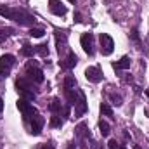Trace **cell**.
I'll return each mask as SVG.
<instances>
[{
    "label": "cell",
    "instance_id": "d6a6232c",
    "mask_svg": "<svg viewBox=\"0 0 149 149\" xmlns=\"http://www.w3.org/2000/svg\"><path fill=\"white\" fill-rule=\"evenodd\" d=\"M146 95H148V97H149V88H148V90H146Z\"/></svg>",
    "mask_w": 149,
    "mask_h": 149
},
{
    "label": "cell",
    "instance_id": "d4e9b609",
    "mask_svg": "<svg viewBox=\"0 0 149 149\" xmlns=\"http://www.w3.org/2000/svg\"><path fill=\"white\" fill-rule=\"evenodd\" d=\"M101 113L102 114H106V116H109V118H113V109L109 104H106V102H102L101 104Z\"/></svg>",
    "mask_w": 149,
    "mask_h": 149
},
{
    "label": "cell",
    "instance_id": "83f0119b",
    "mask_svg": "<svg viewBox=\"0 0 149 149\" xmlns=\"http://www.w3.org/2000/svg\"><path fill=\"white\" fill-rule=\"evenodd\" d=\"M111 101H113V104L121 106V97H120V95H114V94H111Z\"/></svg>",
    "mask_w": 149,
    "mask_h": 149
},
{
    "label": "cell",
    "instance_id": "9a60e30c",
    "mask_svg": "<svg viewBox=\"0 0 149 149\" xmlns=\"http://www.w3.org/2000/svg\"><path fill=\"white\" fill-rule=\"evenodd\" d=\"M56 42H57V50H59V54H61L63 49L66 47V35L61 33V31H57V33H56Z\"/></svg>",
    "mask_w": 149,
    "mask_h": 149
},
{
    "label": "cell",
    "instance_id": "52a82bcc",
    "mask_svg": "<svg viewBox=\"0 0 149 149\" xmlns=\"http://www.w3.org/2000/svg\"><path fill=\"white\" fill-rule=\"evenodd\" d=\"M80 43L88 56H94V35L92 33H83L80 38Z\"/></svg>",
    "mask_w": 149,
    "mask_h": 149
},
{
    "label": "cell",
    "instance_id": "4316f807",
    "mask_svg": "<svg viewBox=\"0 0 149 149\" xmlns=\"http://www.w3.org/2000/svg\"><path fill=\"white\" fill-rule=\"evenodd\" d=\"M130 37H132V40H134V42H137V43L141 42V38H139V31H137V28H134V30H132V33H130Z\"/></svg>",
    "mask_w": 149,
    "mask_h": 149
},
{
    "label": "cell",
    "instance_id": "44dd1931",
    "mask_svg": "<svg viewBox=\"0 0 149 149\" xmlns=\"http://www.w3.org/2000/svg\"><path fill=\"white\" fill-rule=\"evenodd\" d=\"M99 130H101L102 137H108V135H109V132H111V130H109V125H108L106 121H102V120L99 121Z\"/></svg>",
    "mask_w": 149,
    "mask_h": 149
},
{
    "label": "cell",
    "instance_id": "277c9868",
    "mask_svg": "<svg viewBox=\"0 0 149 149\" xmlns=\"http://www.w3.org/2000/svg\"><path fill=\"white\" fill-rule=\"evenodd\" d=\"M14 63H16V57L12 54H3L0 57V76H9Z\"/></svg>",
    "mask_w": 149,
    "mask_h": 149
},
{
    "label": "cell",
    "instance_id": "484cf974",
    "mask_svg": "<svg viewBox=\"0 0 149 149\" xmlns=\"http://www.w3.org/2000/svg\"><path fill=\"white\" fill-rule=\"evenodd\" d=\"M108 148H109V149H127V148H125V146H120V144H118V142H116L114 139H113V141H109V142H108Z\"/></svg>",
    "mask_w": 149,
    "mask_h": 149
},
{
    "label": "cell",
    "instance_id": "836d02e7",
    "mask_svg": "<svg viewBox=\"0 0 149 149\" xmlns=\"http://www.w3.org/2000/svg\"><path fill=\"white\" fill-rule=\"evenodd\" d=\"M70 2H76V0H70Z\"/></svg>",
    "mask_w": 149,
    "mask_h": 149
},
{
    "label": "cell",
    "instance_id": "7402d4cb",
    "mask_svg": "<svg viewBox=\"0 0 149 149\" xmlns=\"http://www.w3.org/2000/svg\"><path fill=\"white\" fill-rule=\"evenodd\" d=\"M35 52H38L42 57H47V56H49V49H47V45H45V43L37 45V47H35Z\"/></svg>",
    "mask_w": 149,
    "mask_h": 149
},
{
    "label": "cell",
    "instance_id": "ffe728a7",
    "mask_svg": "<svg viewBox=\"0 0 149 149\" xmlns=\"http://www.w3.org/2000/svg\"><path fill=\"white\" fill-rule=\"evenodd\" d=\"M21 54L24 56V57H33V54H35V47H31V45H24L23 49H21Z\"/></svg>",
    "mask_w": 149,
    "mask_h": 149
},
{
    "label": "cell",
    "instance_id": "2e32d148",
    "mask_svg": "<svg viewBox=\"0 0 149 149\" xmlns=\"http://www.w3.org/2000/svg\"><path fill=\"white\" fill-rule=\"evenodd\" d=\"M76 135H78V137H90V132L87 130V125H85V123H80V125L76 127Z\"/></svg>",
    "mask_w": 149,
    "mask_h": 149
},
{
    "label": "cell",
    "instance_id": "5b68a950",
    "mask_svg": "<svg viewBox=\"0 0 149 149\" xmlns=\"http://www.w3.org/2000/svg\"><path fill=\"white\" fill-rule=\"evenodd\" d=\"M17 109L23 113L24 120H31V118L38 113L37 109L30 104V101H26V99H19V101H17Z\"/></svg>",
    "mask_w": 149,
    "mask_h": 149
},
{
    "label": "cell",
    "instance_id": "7c38bea8",
    "mask_svg": "<svg viewBox=\"0 0 149 149\" xmlns=\"http://www.w3.org/2000/svg\"><path fill=\"white\" fill-rule=\"evenodd\" d=\"M30 121H31V130H30V132H31L33 135H40V134H42V127H43V118L37 113Z\"/></svg>",
    "mask_w": 149,
    "mask_h": 149
},
{
    "label": "cell",
    "instance_id": "ba28073f",
    "mask_svg": "<svg viewBox=\"0 0 149 149\" xmlns=\"http://www.w3.org/2000/svg\"><path fill=\"white\" fill-rule=\"evenodd\" d=\"M85 78L88 81H92V83H99L102 80V71L97 66H90V68L85 70Z\"/></svg>",
    "mask_w": 149,
    "mask_h": 149
},
{
    "label": "cell",
    "instance_id": "7a4b0ae2",
    "mask_svg": "<svg viewBox=\"0 0 149 149\" xmlns=\"http://www.w3.org/2000/svg\"><path fill=\"white\" fill-rule=\"evenodd\" d=\"M10 19H14L16 23H19L21 26H30V24H33L35 23V17L30 14V12H26V10H23V9H14L12 10V17Z\"/></svg>",
    "mask_w": 149,
    "mask_h": 149
},
{
    "label": "cell",
    "instance_id": "8fae6325",
    "mask_svg": "<svg viewBox=\"0 0 149 149\" xmlns=\"http://www.w3.org/2000/svg\"><path fill=\"white\" fill-rule=\"evenodd\" d=\"M49 109L52 111V114H61V111H63L64 113V116H70V106L63 108V104H61L59 99H54V101L49 104Z\"/></svg>",
    "mask_w": 149,
    "mask_h": 149
},
{
    "label": "cell",
    "instance_id": "9c48e42d",
    "mask_svg": "<svg viewBox=\"0 0 149 149\" xmlns=\"http://www.w3.org/2000/svg\"><path fill=\"white\" fill-rule=\"evenodd\" d=\"M76 63H78L76 54L70 50V52H68V56H66L64 59H61V61H59V66H61L63 70H71V68H74V66H76Z\"/></svg>",
    "mask_w": 149,
    "mask_h": 149
},
{
    "label": "cell",
    "instance_id": "603a6c76",
    "mask_svg": "<svg viewBox=\"0 0 149 149\" xmlns=\"http://www.w3.org/2000/svg\"><path fill=\"white\" fill-rule=\"evenodd\" d=\"M10 35H14V30H12V28H3V30H0V42H5V38L10 37Z\"/></svg>",
    "mask_w": 149,
    "mask_h": 149
},
{
    "label": "cell",
    "instance_id": "f546056e",
    "mask_svg": "<svg viewBox=\"0 0 149 149\" xmlns=\"http://www.w3.org/2000/svg\"><path fill=\"white\" fill-rule=\"evenodd\" d=\"M74 21H76V23H80V21H81V16H80V12H76V14H74Z\"/></svg>",
    "mask_w": 149,
    "mask_h": 149
},
{
    "label": "cell",
    "instance_id": "cb8c5ba5",
    "mask_svg": "<svg viewBox=\"0 0 149 149\" xmlns=\"http://www.w3.org/2000/svg\"><path fill=\"white\" fill-rule=\"evenodd\" d=\"M43 35H45V31L42 28H31L30 30V37H33V38H42Z\"/></svg>",
    "mask_w": 149,
    "mask_h": 149
},
{
    "label": "cell",
    "instance_id": "ac0fdd59",
    "mask_svg": "<svg viewBox=\"0 0 149 149\" xmlns=\"http://www.w3.org/2000/svg\"><path fill=\"white\" fill-rule=\"evenodd\" d=\"M63 123H64V120L61 118V114H52V116H50V127L57 128V127H61Z\"/></svg>",
    "mask_w": 149,
    "mask_h": 149
},
{
    "label": "cell",
    "instance_id": "6da1fadb",
    "mask_svg": "<svg viewBox=\"0 0 149 149\" xmlns=\"http://www.w3.org/2000/svg\"><path fill=\"white\" fill-rule=\"evenodd\" d=\"M16 88L17 92L21 94V99H26V101H35L37 99V94L33 92V83L31 80L24 78V76H19L16 80Z\"/></svg>",
    "mask_w": 149,
    "mask_h": 149
},
{
    "label": "cell",
    "instance_id": "e0dca14e",
    "mask_svg": "<svg viewBox=\"0 0 149 149\" xmlns=\"http://www.w3.org/2000/svg\"><path fill=\"white\" fill-rule=\"evenodd\" d=\"M12 10H14V9H10L9 5H3V3H0V16H2V17H7V19H10V17H12Z\"/></svg>",
    "mask_w": 149,
    "mask_h": 149
},
{
    "label": "cell",
    "instance_id": "3957f363",
    "mask_svg": "<svg viewBox=\"0 0 149 149\" xmlns=\"http://www.w3.org/2000/svg\"><path fill=\"white\" fill-rule=\"evenodd\" d=\"M26 74H28V80L35 81V83H42L45 78H43V71L37 66V63H28L26 64Z\"/></svg>",
    "mask_w": 149,
    "mask_h": 149
},
{
    "label": "cell",
    "instance_id": "8992f818",
    "mask_svg": "<svg viewBox=\"0 0 149 149\" xmlns=\"http://www.w3.org/2000/svg\"><path fill=\"white\" fill-rule=\"evenodd\" d=\"M99 42H101V52H102V56L113 54V50H114V42H113V38L109 37L108 33H101Z\"/></svg>",
    "mask_w": 149,
    "mask_h": 149
},
{
    "label": "cell",
    "instance_id": "1f68e13d",
    "mask_svg": "<svg viewBox=\"0 0 149 149\" xmlns=\"http://www.w3.org/2000/svg\"><path fill=\"white\" fill-rule=\"evenodd\" d=\"M134 149H142V148H139V146H134Z\"/></svg>",
    "mask_w": 149,
    "mask_h": 149
},
{
    "label": "cell",
    "instance_id": "5bb4252c",
    "mask_svg": "<svg viewBox=\"0 0 149 149\" xmlns=\"http://www.w3.org/2000/svg\"><path fill=\"white\" fill-rule=\"evenodd\" d=\"M130 63H132V59L125 56V57H121L120 61L113 63V68H114V70H127V68H130Z\"/></svg>",
    "mask_w": 149,
    "mask_h": 149
},
{
    "label": "cell",
    "instance_id": "d6986e66",
    "mask_svg": "<svg viewBox=\"0 0 149 149\" xmlns=\"http://www.w3.org/2000/svg\"><path fill=\"white\" fill-rule=\"evenodd\" d=\"M74 87H76V80L73 76H66L64 78V90H74Z\"/></svg>",
    "mask_w": 149,
    "mask_h": 149
},
{
    "label": "cell",
    "instance_id": "f1b7e54d",
    "mask_svg": "<svg viewBox=\"0 0 149 149\" xmlns=\"http://www.w3.org/2000/svg\"><path fill=\"white\" fill-rule=\"evenodd\" d=\"M40 149H54V146H52V144L49 142V144H43V146H42Z\"/></svg>",
    "mask_w": 149,
    "mask_h": 149
},
{
    "label": "cell",
    "instance_id": "4dcf8cb0",
    "mask_svg": "<svg viewBox=\"0 0 149 149\" xmlns=\"http://www.w3.org/2000/svg\"><path fill=\"white\" fill-rule=\"evenodd\" d=\"M2 109H3V99L0 97V113H2Z\"/></svg>",
    "mask_w": 149,
    "mask_h": 149
},
{
    "label": "cell",
    "instance_id": "4fadbf2b",
    "mask_svg": "<svg viewBox=\"0 0 149 149\" xmlns=\"http://www.w3.org/2000/svg\"><path fill=\"white\" fill-rule=\"evenodd\" d=\"M85 111H87V101H85L83 92H80V97H78V101H76V104H74V114H76V116H81Z\"/></svg>",
    "mask_w": 149,
    "mask_h": 149
},
{
    "label": "cell",
    "instance_id": "30bf717a",
    "mask_svg": "<svg viewBox=\"0 0 149 149\" xmlns=\"http://www.w3.org/2000/svg\"><path fill=\"white\" fill-rule=\"evenodd\" d=\"M49 7H50V12L56 14V16H64L68 12L66 5L61 0H49Z\"/></svg>",
    "mask_w": 149,
    "mask_h": 149
}]
</instances>
